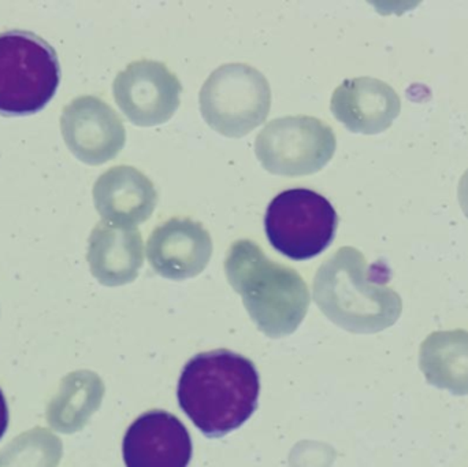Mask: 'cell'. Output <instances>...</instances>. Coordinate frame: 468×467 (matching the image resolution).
<instances>
[{
  "mask_svg": "<svg viewBox=\"0 0 468 467\" xmlns=\"http://www.w3.org/2000/svg\"><path fill=\"white\" fill-rule=\"evenodd\" d=\"M90 273L106 287L131 284L144 263V244L137 228L118 227L101 221L88 240Z\"/></svg>",
  "mask_w": 468,
  "mask_h": 467,
  "instance_id": "14",
  "label": "cell"
},
{
  "mask_svg": "<svg viewBox=\"0 0 468 467\" xmlns=\"http://www.w3.org/2000/svg\"><path fill=\"white\" fill-rule=\"evenodd\" d=\"M337 139L324 121L308 115L275 118L256 137L255 154L264 170L285 177L310 175L335 155Z\"/></svg>",
  "mask_w": 468,
  "mask_h": 467,
  "instance_id": "7",
  "label": "cell"
},
{
  "mask_svg": "<svg viewBox=\"0 0 468 467\" xmlns=\"http://www.w3.org/2000/svg\"><path fill=\"white\" fill-rule=\"evenodd\" d=\"M338 216L318 192L292 188L270 202L264 230L272 249L292 260H308L329 249L335 238Z\"/></svg>",
  "mask_w": 468,
  "mask_h": 467,
  "instance_id": "6",
  "label": "cell"
},
{
  "mask_svg": "<svg viewBox=\"0 0 468 467\" xmlns=\"http://www.w3.org/2000/svg\"><path fill=\"white\" fill-rule=\"evenodd\" d=\"M389 269L370 265L354 247H341L324 260L314 279V301L344 331L374 334L398 323L401 296L388 287Z\"/></svg>",
  "mask_w": 468,
  "mask_h": 467,
  "instance_id": "2",
  "label": "cell"
},
{
  "mask_svg": "<svg viewBox=\"0 0 468 467\" xmlns=\"http://www.w3.org/2000/svg\"><path fill=\"white\" fill-rule=\"evenodd\" d=\"M259 394L255 365L229 350L197 354L184 366L177 388L178 405L208 439L241 428L255 413Z\"/></svg>",
  "mask_w": 468,
  "mask_h": 467,
  "instance_id": "1",
  "label": "cell"
},
{
  "mask_svg": "<svg viewBox=\"0 0 468 467\" xmlns=\"http://www.w3.org/2000/svg\"><path fill=\"white\" fill-rule=\"evenodd\" d=\"M60 131L70 153L90 166L112 161L125 147L122 120L98 96H79L65 106Z\"/></svg>",
  "mask_w": 468,
  "mask_h": 467,
  "instance_id": "9",
  "label": "cell"
},
{
  "mask_svg": "<svg viewBox=\"0 0 468 467\" xmlns=\"http://www.w3.org/2000/svg\"><path fill=\"white\" fill-rule=\"evenodd\" d=\"M62 457V440L51 430L36 427L0 451V467H58Z\"/></svg>",
  "mask_w": 468,
  "mask_h": 467,
  "instance_id": "17",
  "label": "cell"
},
{
  "mask_svg": "<svg viewBox=\"0 0 468 467\" xmlns=\"http://www.w3.org/2000/svg\"><path fill=\"white\" fill-rule=\"evenodd\" d=\"M420 367L434 388L467 397L468 332L455 329L429 334L420 345Z\"/></svg>",
  "mask_w": 468,
  "mask_h": 467,
  "instance_id": "15",
  "label": "cell"
},
{
  "mask_svg": "<svg viewBox=\"0 0 468 467\" xmlns=\"http://www.w3.org/2000/svg\"><path fill=\"white\" fill-rule=\"evenodd\" d=\"M92 194L101 219L118 227L137 228L151 218L158 203L153 181L125 165L106 170L96 180Z\"/></svg>",
  "mask_w": 468,
  "mask_h": 467,
  "instance_id": "13",
  "label": "cell"
},
{
  "mask_svg": "<svg viewBox=\"0 0 468 467\" xmlns=\"http://www.w3.org/2000/svg\"><path fill=\"white\" fill-rule=\"evenodd\" d=\"M458 200L461 205L462 211L468 219V169L462 175L458 186Z\"/></svg>",
  "mask_w": 468,
  "mask_h": 467,
  "instance_id": "18",
  "label": "cell"
},
{
  "mask_svg": "<svg viewBox=\"0 0 468 467\" xmlns=\"http://www.w3.org/2000/svg\"><path fill=\"white\" fill-rule=\"evenodd\" d=\"M126 467H188L194 444L186 425L165 410L142 414L122 441Z\"/></svg>",
  "mask_w": 468,
  "mask_h": 467,
  "instance_id": "10",
  "label": "cell"
},
{
  "mask_svg": "<svg viewBox=\"0 0 468 467\" xmlns=\"http://www.w3.org/2000/svg\"><path fill=\"white\" fill-rule=\"evenodd\" d=\"M104 383L90 370H76L60 380L55 397L47 406L46 419L51 430L65 435L80 432L103 402Z\"/></svg>",
  "mask_w": 468,
  "mask_h": 467,
  "instance_id": "16",
  "label": "cell"
},
{
  "mask_svg": "<svg viewBox=\"0 0 468 467\" xmlns=\"http://www.w3.org/2000/svg\"><path fill=\"white\" fill-rule=\"evenodd\" d=\"M330 110L352 133L378 134L389 129L400 115L401 99L382 80L357 77L335 88Z\"/></svg>",
  "mask_w": 468,
  "mask_h": 467,
  "instance_id": "12",
  "label": "cell"
},
{
  "mask_svg": "<svg viewBox=\"0 0 468 467\" xmlns=\"http://www.w3.org/2000/svg\"><path fill=\"white\" fill-rule=\"evenodd\" d=\"M213 240L200 222L172 218L151 233L147 260L165 279L183 281L199 276L210 262Z\"/></svg>",
  "mask_w": 468,
  "mask_h": 467,
  "instance_id": "11",
  "label": "cell"
},
{
  "mask_svg": "<svg viewBox=\"0 0 468 467\" xmlns=\"http://www.w3.org/2000/svg\"><path fill=\"white\" fill-rule=\"evenodd\" d=\"M62 70L51 44L27 30L0 33V115L27 117L54 99Z\"/></svg>",
  "mask_w": 468,
  "mask_h": 467,
  "instance_id": "4",
  "label": "cell"
},
{
  "mask_svg": "<svg viewBox=\"0 0 468 467\" xmlns=\"http://www.w3.org/2000/svg\"><path fill=\"white\" fill-rule=\"evenodd\" d=\"M225 273L248 314L266 336H289L307 315L311 298L303 277L294 269L267 258L253 241L239 240L230 246Z\"/></svg>",
  "mask_w": 468,
  "mask_h": 467,
  "instance_id": "3",
  "label": "cell"
},
{
  "mask_svg": "<svg viewBox=\"0 0 468 467\" xmlns=\"http://www.w3.org/2000/svg\"><path fill=\"white\" fill-rule=\"evenodd\" d=\"M199 106L210 128L222 136L241 139L266 121L271 109V88L258 69L227 63L206 80Z\"/></svg>",
  "mask_w": 468,
  "mask_h": 467,
  "instance_id": "5",
  "label": "cell"
},
{
  "mask_svg": "<svg viewBox=\"0 0 468 467\" xmlns=\"http://www.w3.org/2000/svg\"><path fill=\"white\" fill-rule=\"evenodd\" d=\"M178 77L165 63L136 60L112 82L115 103L133 125L150 128L172 120L180 107Z\"/></svg>",
  "mask_w": 468,
  "mask_h": 467,
  "instance_id": "8",
  "label": "cell"
},
{
  "mask_svg": "<svg viewBox=\"0 0 468 467\" xmlns=\"http://www.w3.org/2000/svg\"><path fill=\"white\" fill-rule=\"evenodd\" d=\"M8 421H10V414H8V406L5 402V394L0 388V440H2L5 433L7 432Z\"/></svg>",
  "mask_w": 468,
  "mask_h": 467,
  "instance_id": "19",
  "label": "cell"
}]
</instances>
